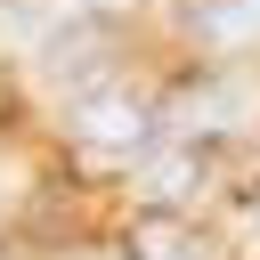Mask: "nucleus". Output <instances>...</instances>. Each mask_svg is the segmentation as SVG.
Here are the masks:
<instances>
[{"label": "nucleus", "instance_id": "obj_1", "mask_svg": "<svg viewBox=\"0 0 260 260\" xmlns=\"http://www.w3.org/2000/svg\"><path fill=\"white\" fill-rule=\"evenodd\" d=\"M73 130L106 154H138L146 146V106L122 98V89H89V98H73Z\"/></svg>", "mask_w": 260, "mask_h": 260}, {"label": "nucleus", "instance_id": "obj_2", "mask_svg": "<svg viewBox=\"0 0 260 260\" xmlns=\"http://www.w3.org/2000/svg\"><path fill=\"white\" fill-rule=\"evenodd\" d=\"M187 179H195V154H154V162H146V195H154V203H179Z\"/></svg>", "mask_w": 260, "mask_h": 260}, {"label": "nucleus", "instance_id": "obj_3", "mask_svg": "<svg viewBox=\"0 0 260 260\" xmlns=\"http://www.w3.org/2000/svg\"><path fill=\"white\" fill-rule=\"evenodd\" d=\"M244 16H252V32H260V0H244Z\"/></svg>", "mask_w": 260, "mask_h": 260}]
</instances>
